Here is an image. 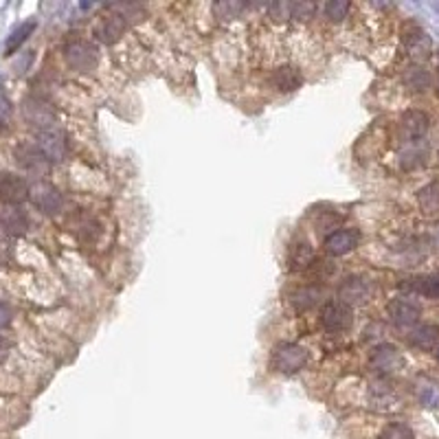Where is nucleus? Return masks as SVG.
<instances>
[{"label":"nucleus","instance_id":"32","mask_svg":"<svg viewBox=\"0 0 439 439\" xmlns=\"http://www.w3.org/2000/svg\"><path fill=\"white\" fill-rule=\"evenodd\" d=\"M7 352H9V343H7L3 336H0V360H3V358L7 356Z\"/></svg>","mask_w":439,"mask_h":439},{"label":"nucleus","instance_id":"9","mask_svg":"<svg viewBox=\"0 0 439 439\" xmlns=\"http://www.w3.org/2000/svg\"><path fill=\"white\" fill-rule=\"evenodd\" d=\"M358 240H360V235L354 229L334 231V233H329L325 237V250L329 255H345V253H350V250L356 248Z\"/></svg>","mask_w":439,"mask_h":439},{"label":"nucleus","instance_id":"7","mask_svg":"<svg viewBox=\"0 0 439 439\" xmlns=\"http://www.w3.org/2000/svg\"><path fill=\"white\" fill-rule=\"evenodd\" d=\"M23 115L25 119L35 125V127H40L42 132L46 130H53V123H55V113L42 101L38 99H27L25 106H23Z\"/></svg>","mask_w":439,"mask_h":439},{"label":"nucleus","instance_id":"12","mask_svg":"<svg viewBox=\"0 0 439 439\" xmlns=\"http://www.w3.org/2000/svg\"><path fill=\"white\" fill-rule=\"evenodd\" d=\"M371 364H374V369H378L380 374H393L402 367V356H400V352L395 350V347L380 345L371 356Z\"/></svg>","mask_w":439,"mask_h":439},{"label":"nucleus","instance_id":"3","mask_svg":"<svg viewBox=\"0 0 439 439\" xmlns=\"http://www.w3.org/2000/svg\"><path fill=\"white\" fill-rule=\"evenodd\" d=\"M374 295V286L364 277H350L345 279L338 288V301L345 305H362L367 303Z\"/></svg>","mask_w":439,"mask_h":439},{"label":"nucleus","instance_id":"4","mask_svg":"<svg viewBox=\"0 0 439 439\" xmlns=\"http://www.w3.org/2000/svg\"><path fill=\"white\" fill-rule=\"evenodd\" d=\"M66 62L70 64V68L82 70V72L93 70L97 64V49L84 40L70 42L66 46Z\"/></svg>","mask_w":439,"mask_h":439},{"label":"nucleus","instance_id":"31","mask_svg":"<svg viewBox=\"0 0 439 439\" xmlns=\"http://www.w3.org/2000/svg\"><path fill=\"white\" fill-rule=\"evenodd\" d=\"M9 319H11V314H9L7 305H5V303H0V327H5V325L9 323Z\"/></svg>","mask_w":439,"mask_h":439},{"label":"nucleus","instance_id":"13","mask_svg":"<svg viewBox=\"0 0 439 439\" xmlns=\"http://www.w3.org/2000/svg\"><path fill=\"white\" fill-rule=\"evenodd\" d=\"M15 160L23 165V167H27V170H31V172H42V170H46V156L40 152V148L38 145H29V143H25V145H18L15 148Z\"/></svg>","mask_w":439,"mask_h":439},{"label":"nucleus","instance_id":"5","mask_svg":"<svg viewBox=\"0 0 439 439\" xmlns=\"http://www.w3.org/2000/svg\"><path fill=\"white\" fill-rule=\"evenodd\" d=\"M321 323L327 332H345L352 325V307L341 301H332L323 307Z\"/></svg>","mask_w":439,"mask_h":439},{"label":"nucleus","instance_id":"11","mask_svg":"<svg viewBox=\"0 0 439 439\" xmlns=\"http://www.w3.org/2000/svg\"><path fill=\"white\" fill-rule=\"evenodd\" d=\"M0 229L11 235H23L29 229V220L15 205H5L0 207Z\"/></svg>","mask_w":439,"mask_h":439},{"label":"nucleus","instance_id":"17","mask_svg":"<svg viewBox=\"0 0 439 439\" xmlns=\"http://www.w3.org/2000/svg\"><path fill=\"white\" fill-rule=\"evenodd\" d=\"M288 260H290L292 270H301V268L310 266V262L314 260V250L307 242H295L288 250Z\"/></svg>","mask_w":439,"mask_h":439},{"label":"nucleus","instance_id":"27","mask_svg":"<svg viewBox=\"0 0 439 439\" xmlns=\"http://www.w3.org/2000/svg\"><path fill=\"white\" fill-rule=\"evenodd\" d=\"M407 79H409V84L415 88V90H422V88H426L428 86V75L422 70V68H411L409 70V75H407Z\"/></svg>","mask_w":439,"mask_h":439},{"label":"nucleus","instance_id":"26","mask_svg":"<svg viewBox=\"0 0 439 439\" xmlns=\"http://www.w3.org/2000/svg\"><path fill=\"white\" fill-rule=\"evenodd\" d=\"M428 38L422 33V31H415L413 35H409V49L413 51V53H424V51H428Z\"/></svg>","mask_w":439,"mask_h":439},{"label":"nucleus","instance_id":"2","mask_svg":"<svg viewBox=\"0 0 439 439\" xmlns=\"http://www.w3.org/2000/svg\"><path fill=\"white\" fill-rule=\"evenodd\" d=\"M31 196V187L23 176L13 172H0V200L5 205H20Z\"/></svg>","mask_w":439,"mask_h":439},{"label":"nucleus","instance_id":"16","mask_svg":"<svg viewBox=\"0 0 439 439\" xmlns=\"http://www.w3.org/2000/svg\"><path fill=\"white\" fill-rule=\"evenodd\" d=\"M127 25L121 15H110V18H103V20L99 23L97 27V35H99V40L103 42H117L121 35L125 33Z\"/></svg>","mask_w":439,"mask_h":439},{"label":"nucleus","instance_id":"23","mask_svg":"<svg viewBox=\"0 0 439 439\" xmlns=\"http://www.w3.org/2000/svg\"><path fill=\"white\" fill-rule=\"evenodd\" d=\"M321 299V290L319 288H303L299 292H295V297H292V303H295L299 310H307L317 305Z\"/></svg>","mask_w":439,"mask_h":439},{"label":"nucleus","instance_id":"33","mask_svg":"<svg viewBox=\"0 0 439 439\" xmlns=\"http://www.w3.org/2000/svg\"><path fill=\"white\" fill-rule=\"evenodd\" d=\"M433 9H435V11L439 13V3H433Z\"/></svg>","mask_w":439,"mask_h":439},{"label":"nucleus","instance_id":"18","mask_svg":"<svg viewBox=\"0 0 439 439\" xmlns=\"http://www.w3.org/2000/svg\"><path fill=\"white\" fill-rule=\"evenodd\" d=\"M415 393H417V400L422 402L424 407L439 409V382L428 380V378H422V380L417 382Z\"/></svg>","mask_w":439,"mask_h":439},{"label":"nucleus","instance_id":"30","mask_svg":"<svg viewBox=\"0 0 439 439\" xmlns=\"http://www.w3.org/2000/svg\"><path fill=\"white\" fill-rule=\"evenodd\" d=\"M11 101H9V97L5 95V93H0V130H3V127H7V123H9V119H11Z\"/></svg>","mask_w":439,"mask_h":439},{"label":"nucleus","instance_id":"19","mask_svg":"<svg viewBox=\"0 0 439 439\" xmlns=\"http://www.w3.org/2000/svg\"><path fill=\"white\" fill-rule=\"evenodd\" d=\"M405 288L415 292V295L439 299V277H415V279H409Z\"/></svg>","mask_w":439,"mask_h":439},{"label":"nucleus","instance_id":"29","mask_svg":"<svg viewBox=\"0 0 439 439\" xmlns=\"http://www.w3.org/2000/svg\"><path fill=\"white\" fill-rule=\"evenodd\" d=\"M242 9H244L242 3H220V5H215V11L222 18H227V20H229V18H235Z\"/></svg>","mask_w":439,"mask_h":439},{"label":"nucleus","instance_id":"14","mask_svg":"<svg viewBox=\"0 0 439 439\" xmlns=\"http://www.w3.org/2000/svg\"><path fill=\"white\" fill-rule=\"evenodd\" d=\"M402 125V132H405V139L407 141H417L422 139L424 132L428 130V117L424 113H419V110H411L400 121Z\"/></svg>","mask_w":439,"mask_h":439},{"label":"nucleus","instance_id":"28","mask_svg":"<svg viewBox=\"0 0 439 439\" xmlns=\"http://www.w3.org/2000/svg\"><path fill=\"white\" fill-rule=\"evenodd\" d=\"M314 11H317V5L312 3H292V18H297V20L310 18Z\"/></svg>","mask_w":439,"mask_h":439},{"label":"nucleus","instance_id":"20","mask_svg":"<svg viewBox=\"0 0 439 439\" xmlns=\"http://www.w3.org/2000/svg\"><path fill=\"white\" fill-rule=\"evenodd\" d=\"M35 31V20H27L23 23L18 29L11 31V35L7 38V44H5V55H13L18 49H20L25 44V40L29 38V35Z\"/></svg>","mask_w":439,"mask_h":439},{"label":"nucleus","instance_id":"22","mask_svg":"<svg viewBox=\"0 0 439 439\" xmlns=\"http://www.w3.org/2000/svg\"><path fill=\"white\" fill-rule=\"evenodd\" d=\"M419 207L424 213H439V182H431L428 187L419 191Z\"/></svg>","mask_w":439,"mask_h":439},{"label":"nucleus","instance_id":"15","mask_svg":"<svg viewBox=\"0 0 439 439\" xmlns=\"http://www.w3.org/2000/svg\"><path fill=\"white\" fill-rule=\"evenodd\" d=\"M411 345L419 350H437L439 347V329L435 325H417L409 336Z\"/></svg>","mask_w":439,"mask_h":439},{"label":"nucleus","instance_id":"10","mask_svg":"<svg viewBox=\"0 0 439 439\" xmlns=\"http://www.w3.org/2000/svg\"><path fill=\"white\" fill-rule=\"evenodd\" d=\"M38 148L46 160H62L66 156V139L58 130H46L38 136Z\"/></svg>","mask_w":439,"mask_h":439},{"label":"nucleus","instance_id":"1","mask_svg":"<svg viewBox=\"0 0 439 439\" xmlns=\"http://www.w3.org/2000/svg\"><path fill=\"white\" fill-rule=\"evenodd\" d=\"M307 362V352L297 343H281L272 350L270 364L274 371L279 374H297L299 369L305 367Z\"/></svg>","mask_w":439,"mask_h":439},{"label":"nucleus","instance_id":"25","mask_svg":"<svg viewBox=\"0 0 439 439\" xmlns=\"http://www.w3.org/2000/svg\"><path fill=\"white\" fill-rule=\"evenodd\" d=\"M350 9H352V5L350 3H343V0H332V3H327L325 7H323V11H325V15L329 18V20H343V18L350 13Z\"/></svg>","mask_w":439,"mask_h":439},{"label":"nucleus","instance_id":"6","mask_svg":"<svg viewBox=\"0 0 439 439\" xmlns=\"http://www.w3.org/2000/svg\"><path fill=\"white\" fill-rule=\"evenodd\" d=\"M29 198L33 200L35 207H38L40 211H44V213H49V215L58 213L64 205L62 193L53 185H49V182H38V185H33Z\"/></svg>","mask_w":439,"mask_h":439},{"label":"nucleus","instance_id":"34","mask_svg":"<svg viewBox=\"0 0 439 439\" xmlns=\"http://www.w3.org/2000/svg\"><path fill=\"white\" fill-rule=\"evenodd\" d=\"M437 358H439V347H437Z\"/></svg>","mask_w":439,"mask_h":439},{"label":"nucleus","instance_id":"21","mask_svg":"<svg viewBox=\"0 0 439 439\" xmlns=\"http://www.w3.org/2000/svg\"><path fill=\"white\" fill-rule=\"evenodd\" d=\"M272 82L279 90H297L301 86V75L290 66H284V68H277L272 75Z\"/></svg>","mask_w":439,"mask_h":439},{"label":"nucleus","instance_id":"8","mask_svg":"<svg viewBox=\"0 0 439 439\" xmlns=\"http://www.w3.org/2000/svg\"><path fill=\"white\" fill-rule=\"evenodd\" d=\"M389 317L397 327H411L419 319V305L411 299H395L389 303Z\"/></svg>","mask_w":439,"mask_h":439},{"label":"nucleus","instance_id":"24","mask_svg":"<svg viewBox=\"0 0 439 439\" xmlns=\"http://www.w3.org/2000/svg\"><path fill=\"white\" fill-rule=\"evenodd\" d=\"M378 439H415V435H413L411 426L393 422V424H387L380 431Z\"/></svg>","mask_w":439,"mask_h":439}]
</instances>
